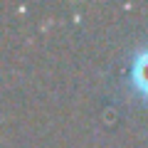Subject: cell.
<instances>
[{
	"label": "cell",
	"mask_w": 148,
	"mask_h": 148,
	"mask_svg": "<svg viewBox=\"0 0 148 148\" xmlns=\"http://www.w3.org/2000/svg\"><path fill=\"white\" fill-rule=\"evenodd\" d=\"M133 86L148 96V49H143L133 62Z\"/></svg>",
	"instance_id": "obj_1"
}]
</instances>
